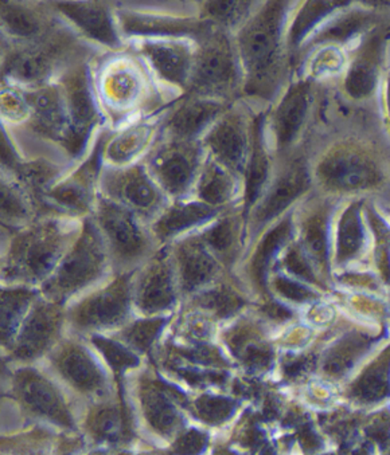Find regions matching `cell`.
<instances>
[{
	"label": "cell",
	"instance_id": "cell-51",
	"mask_svg": "<svg viewBox=\"0 0 390 455\" xmlns=\"http://www.w3.org/2000/svg\"><path fill=\"white\" fill-rule=\"evenodd\" d=\"M273 288L276 289L279 294L286 297V299H292V301H307V299L315 297L313 291H308L302 283L289 280V278L281 277V275H279V277H276L275 281H273Z\"/></svg>",
	"mask_w": 390,
	"mask_h": 455
},
{
	"label": "cell",
	"instance_id": "cell-1",
	"mask_svg": "<svg viewBox=\"0 0 390 455\" xmlns=\"http://www.w3.org/2000/svg\"><path fill=\"white\" fill-rule=\"evenodd\" d=\"M92 78L110 131L162 113L176 101L160 86L143 58L129 47L102 52L92 62Z\"/></svg>",
	"mask_w": 390,
	"mask_h": 455
},
{
	"label": "cell",
	"instance_id": "cell-23",
	"mask_svg": "<svg viewBox=\"0 0 390 455\" xmlns=\"http://www.w3.org/2000/svg\"><path fill=\"white\" fill-rule=\"evenodd\" d=\"M316 178L330 188L353 191L378 183L381 172L368 155L355 149H341L321 160Z\"/></svg>",
	"mask_w": 390,
	"mask_h": 455
},
{
	"label": "cell",
	"instance_id": "cell-13",
	"mask_svg": "<svg viewBox=\"0 0 390 455\" xmlns=\"http://www.w3.org/2000/svg\"><path fill=\"white\" fill-rule=\"evenodd\" d=\"M126 47L143 58L152 75L174 100L189 92L197 41L189 38L136 39Z\"/></svg>",
	"mask_w": 390,
	"mask_h": 455
},
{
	"label": "cell",
	"instance_id": "cell-6",
	"mask_svg": "<svg viewBox=\"0 0 390 455\" xmlns=\"http://www.w3.org/2000/svg\"><path fill=\"white\" fill-rule=\"evenodd\" d=\"M92 62H81L68 69L57 81L67 104L68 132L63 139V154L70 164H77L91 151L105 125L92 78Z\"/></svg>",
	"mask_w": 390,
	"mask_h": 455
},
{
	"label": "cell",
	"instance_id": "cell-43",
	"mask_svg": "<svg viewBox=\"0 0 390 455\" xmlns=\"http://www.w3.org/2000/svg\"><path fill=\"white\" fill-rule=\"evenodd\" d=\"M197 301L201 307L213 310L221 317L233 315L244 304L241 297L228 286H217V288L201 291L197 297Z\"/></svg>",
	"mask_w": 390,
	"mask_h": 455
},
{
	"label": "cell",
	"instance_id": "cell-35",
	"mask_svg": "<svg viewBox=\"0 0 390 455\" xmlns=\"http://www.w3.org/2000/svg\"><path fill=\"white\" fill-rule=\"evenodd\" d=\"M60 370L70 383L84 391H92L102 387V375L99 367L81 349H68L61 356Z\"/></svg>",
	"mask_w": 390,
	"mask_h": 455
},
{
	"label": "cell",
	"instance_id": "cell-28",
	"mask_svg": "<svg viewBox=\"0 0 390 455\" xmlns=\"http://www.w3.org/2000/svg\"><path fill=\"white\" fill-rule=\"evenodd\" d=\"M240 180L239 176L207 155L191 198L220 210L233 199Z\"/></svg>",
	"mask_w": 390,
	"mask_h": 455
},
{
	"label": "cell",
	"instance_id": "cell-32",
	"mask_svg": "<svg viewBox=\"0 0 390 455\" xmlns=\"http://www.w3.org/2000/svg\"><path fill=\"white\" fill-rule=\"evenodd\" d=\"M0 202H2V220L9 226L28 223L34 212H38L26 189L6 173H2L0 181Z\"/></svg>",
	"mask_w": 390,
	"mask_h": 455
},
{
	"label": "cell",
	"instance_id": "cell-27",
	"mask_svg": "<svg viewBox=\"0 0 390 455\" xmlns=\"http://www.w3.org/2000/svg\"><path fill=\"white\" fill-rule=\"evenodd\" d=\"M264 121L263 113L255 116L253 121L252 147L244 173V202L247 210L258 204L272 178L273 164L268 152L270 147L265 144Z\"/></svg>",
	"mask_w": 390,
	"mask_h": 455
},
{
	"label": "cell",
	"instance_id": "cell-21",
	"mask_svg": "<svg viewBox=\"0 0 390 455\" xmlns=\"http://www.w3.org/2000/svg\"><path fill=\"white\" fill-rule=\"evenodd\" d=\"M134 275L135 272L120 273L104 288L78 302L73 309L76 323L80 327H102L124 320L133 299Z\"/></svg>",
	"mask_w": 390,
	"mask_h": 455
},
{
	"label": "cell",
	"instance_id": "cell-31",
	"mask_svg": "<svg viewBox=\"0 0 390 455\" xmlns=\"http://www.w3.org/2000/svg\"><path fill=\"white\" fill-rule=\"evenodd\" d=\"M381 36L369 38L350 67L346 78V91L353 99H366L376 88L381 63Z\"/></svg>",
	"mask_w": 390,
	"mask_h": 455
},
{
	"label": "cell",
	"instance_id": "cell-48",
	"mask_svg": "<svg viewBox=\"0 0 390 455\" xmlns=\"http://www.w3.org/2000/svg\"><path fill=\"white\" fill-rule=\"evenodd\" d=\"M94 344L99 347L100 351L104 354L105 359L115 370H124V368L135 367L138 364V359L118 344L102 338L94 339Z\"/></svg>",
	"mask_w": 390,
	"mask_h": 455
},
{
	"label": "cell",
	"instance_id": "cell-42",
	"mask_svg": "<svg viewBox=\"0 0 390 455\" xmlns=\"http://www.w3.org/2000/svg\"><path fill=\"white\" fill-rule=\"evenodd\" d=\"M334 4H316V2H310L302 7L294 22L289 26L288 33H287V42L289 47H295L299 44V42L305 38V34L311 30L313 25L318 22L319 18L326 12L334 9Z\"/></svg>",
	"mask_w": 390,
	"mask_h": 455
},
{
	"label": "cell",
	"instance_id": "cell-2",
	"mask_svg": "<svg viewBox=\"0 0 390 455\" xmlns=\"http://www.w3.org/2000/svg\"><path fill=\"white\" fill-rule=\"evenodd\" d=\"M286 2L258 6L234 34L241 62L242 93L253 100L272 101L286 77Z\"/></svg>",
	"mask_w": 390,
	"mask_h": 455
},
{
	"label": "cell",
	"instance_id": "cell-12",
	"mask_svg": "<svg viewBox=\"0 0 390 455\" xmlns=\"http://www.w3.org/2000/svg\"><path fill=\"white\" fill-rule=\"evenodd\" d=\"M99 196L126 207L144 222L151 223L171 202L143 162L124 167L104 164L100 175Z\"/></svg>",
	"mask_w": 390,
	"mask_h": 455
},
{
	"label": "cell",
	"instance_id": "cell-44",
	"mask_svg": "<svg viewBox=\"0 0 390 455\" xmlns=\"http://www.w3.org/2000/svg\"><path fill=\"white\" fill-rule=\"evenodd\" d=\"M30 117V110L20 89L4 85L2 91V118L4 125L17 129L25 125Z\"/></svg>",
	"mask_w": 390,
	"mask_h": 455
},
{
	"label": "cell",
	"instance_id": "cell-4",
	"mask_svg": "<svg viewBox=\"0 0 390 455\" xmlns=\"http://www.w3.org/2000/svg\"><path fill=\"white\" fill-rule=\"evenodd\" d=\"M83 228V225H81ZM80 230L57 215H47L18 231L10 243L4 262V275L9 281L44 283L54 272Z\"/></svg>",
	"mask_w": 390,
	"mask_h": 455
},
{
	"label": "cell",
	"instance_id": "cell-18",
	"mask_svg": "<svg viewBox=\"0 0 390 455\" xmlns=\"http://www.w3.org/2000/svg\"><path fill=\"white\" fill-rule=\"evenodd\" d=\"M232 105L225 100L186 94L166 109L162 133L181 140H201Z\"/></svg>",
	"mask_w": 390,
	"mask_h": 455
},
{
	"label": "cell",
	"instance_id": "cell-16",
	"mask_svg": "<svg viewBox=\"0 0 390 455\" xmlns=\"http://www.w3.org/2000/svg\"><path fill=\"white\" fill-rule=\"evenodd\" d=\"M311 176L307 163L297 152L278 157L272 178L256 207L257 225L271 222L283 214L297 199L310 188Z\"/></svg>",
	"mask_w": 390,
	"mask_h": 455
},
{
	"label": "cell",
	"instance_id": "cell-24",
	"mask_svg": "<svg viewBox=\"0 0 390 455\" xmlns=\"http://www.w3.org/2000/svg\"><path fill=\"white\" fill-rule=\"evenodd\" d=\"M176 280L173 259L167 254L152 258L139 275H134L133 299L147 313L168 309L176 299Z\"/></svg>",
	"mask_w": 390,
	"mask_h": 455
},
{
	"label": "cell",
	"instance_id": "cell-26",
	"mask_svg": "<svg viewBox=\"0 0 390 455\" xmlns=\"http://www.w3.org/2000/svg\"><path fill=\"white\" fill-rule=\"evenodd\" d=\"M220 210L207 206L197 199L170 202L167 207L151 223L155 241L167 242L191 228H199L217 217Z\"/></svg>",
	"mask_w": 390,
	"mask_h": 455
},
{
	"label": "cell",
	"instance_id": "cell-34",
	"mask_svg": "<svg viewBox=\"0 0 390 455\" xmlns=\"http://www.w3.org/2000/svg\"><path fill=\"white\" fill-rule=\"evenodd\" d=\"M291 220L287 218V220H281L276 228H271L256 249L252 264H250V275L258 288H265L268 267H270L273 257L278 254L279 250L291 235Z\"/></svg>",
	"mask_w": 390,
	"mask_h": 455
},
{
	"label": "cell",
	"instance_id": "cell-33",
	"mask_svg": "<svg viewBox=\"0 0 390 455\" xmlns=\"http://www.w3.org/2000/svg\"><path fill=\"white\" fill-rule=\"evenodd\" d=\"M257 7L252 2H231V0H213L199 4V17L207 20L213 26L223 30L236 33L248 18L255 12Z\"/></svg>",
	"mask_w": 390,
	"mask_h": 455
},
{
	"label": "cell",
	"instance_id": "cell-38",
	"mask_svg": "<svg viewBox=\"0 0 390 455\" xmlns=\"http://www.w3.org/2000/svg\"><path fill=\"white\" fill-rule=\"evenodd\" d=\"M369 347V340L365 336H352L345 339L329 355L326 370L333 375H341L345 371L353 367L355 360L365 352Z\"/></svg>",
	"mask_w": 390,
	"mask_h": 455
},
{
	"label": "cell",
	"instance_id": "cell-20",
	"mask_svg": "<svg viewBox=\"0 0 390 455\" xmlns=\"http://www.w3.org/2000/svg\"><path fill=\"white\" fill-rule=\"evenodd\" d=\"M0 14L2 42L7 44L41 41L65 22L50 4L2 2Z\"/></svg>",
	"mask_w": 390,
	"mask_h": 455
},
{
	"label": "cell",
	"instance_id": "cell-54",
	"mask_svg": "<svg viewBox=\"0 0 390 455\" xmlns=\"http://www.w3.org/2000/svg\"><path fill=\"white\" fill-rule=\"evenodd\" d=\"M387 110H389V117H390V77H389V81H387Z\"/></svg>",
	"mask_w": 390,
	"mask_h": 455
},
{
	"label": "cell",
	"instance_id": "cell-25",
	"mask_svg": "<svg viewBox=\"0 0 390 455\" xmlns=\"http://www.w3.org/2000/svg\"><path fill=\"white\" fill-rule=\"evenodd\" d=\"M173 264L179 289L194 293L209 285L218 273L215 255L199 235L187 236L174 247Z\"/></svg>",
	"mask_w": 390,
	"mask_h": 455
},
{
	"label": "cell",
	"instance_id": "cell-5",
	"mask_svg": "<svg viewBox=\"0 0 390 455\" xmlns=\"http://www.w3.org/2000/svg\"><path fill=\"white\" fill-rule=\"evenodd\" d=\"M244 76L233 33L212 26L197 41L194 69L187 94L233 101Z\"/></svg>",
	"mask_w": 390,
	"mask_h": 455
},
{
	"label": "cell",
	"instance_id": "cell-53",
	"mask_svg": "<svg viewBox=\"0 0 390 455\" xmlns=\"http://www.w3.org/2000/svg\"><path fill=\"white\" fill-rule=\"evenodd\" d=\"M265 312L273 318H288L291 315L288 309L279 304H270L265 307Z\"/></svg>",
	"mask_w": 390,
	"mask_h": 455
},
{
	"label": "cell",
	"instance_id": "cell-40",
	"mask_svg": "<svg viewBox=\"0 0 390 455\" xmlns=\"http://www.w3.org/2000/svg\"><path fill=\"white\" fill-rule=\"evenodd\" d=\"M237 222L234 218L225 217L210 226L199 235L207 249L220 255L232 252L237 239Z\"/></svg>",
	"mask_w": 390,
	"mask_h": 455
},
{
	"label": "cell",
	"instance_id": "cell-46",
	"mask_svg": "<svg viewBox=\"0 0 390 455\" xmlns=\"http://www.w3.org/2000/svg\"><path fill=\"white\" fill-rule=\"evenodd\" d=\"M165 320L163 318H155L150 321H139L134 323L126 332V340L133 346L141 349H147L151 346L154 339L157 338L158 332L163 327Z\"/></svg>",
	"mask_w": 390,
	"mask_h": 455
},
{
	"label": "cell",
	"instance_id": "cell-29",
	"mask_svg": "<svg viewBox=\"0 0 390 455\" xmlns=\"http://www.w3.org/2000/svg\"><path fill=\"white\" fill-rule=\"evenodd\" d=\"M18 389L25 403L38 414L45 415L61 425H69L70 417L54 387L31 371L18 376Z\"/></svg>",
	"mask_w": 390,
	"mask_h": 455
},
{
	"label": "cell",
	"instance_id": "cell-9",
	"mask_svg": "<svg viewBox=\"0 0 390 455\" xmlns=\"http://www.w3.org/2000/svg\"><path fill=\"white\" fill-rule=\"evenodd\" d=\"M116 20L124 41L189 38L199 41L212 23L199 17V4L143 6L115 4Z\"/></svg>",
	"mask_w": 390,
	"mask_h": 455
},
{
	"label": "cell",
	"instance_id": "cell-19",
	"mask_svg": "<svg viewBox=\"0 0 390 455\" xmlns=\"http://www.w3.org/2000/svg\"><path fill=\"white\" fill-rule=\"evenodd\" d=\"M20 92L30 110L28 123L20 128L28 129L34 138L61 149L69 126L62 88L55 83Z\"/></svg>",
	"mask_w": 390,
	"mask_h": 455
},
{
	"label": "cell",
	"instance_id": "cell-50",
	"mask_svg": "<svg viewBox=\"0 0 390 455\" xmlns=\"http://www.w3.org/2000/svg\"><path fill=\"white\" fill-rule=\"evenodd\" d=\"M93 431L102 438H115L121 428L120 415L113 409L102 410L93 418Z\"/></svg>",
	"mask_w": 390,
	"mask_h": 455
},
{
	"label": "cell",
	"instance_id": "cell-8",
	"mask_svg": "<svg viewBox=\"0 0 390 455\" xmlns=\"http://www.w3.org/2000/svg\"><path fill=\"white\" fill-rule=\"evenodd\" d=\"M108 135L110 129H102L88 155L42 195L38 212H44L46 217L93 214L99 199L100 175L104 167L102 154Z\"/></svg>",
	"mask_w": 390,
	"mask_h": 455
},
{
	"label": "cell",
	"instance_id": "cell-10",
	"mask_svg": "<svg viewBox=\"0 0 390 455\" xmlns=\"http://www.w3.org/2000/svg\"><path fill=\"white\" fill-rule=\"evenodd\" d=\"M92 215L110 261L123 269V273L134 272L151 255L154 236L135 212L99 196Z\"/></svg>",
	"mask_w": 390,
	"mask_h": 455
},
{
	"label": "cell",
	"instance_id": "cell-30",
	"mask_svg": "<svg viewBox=\"0 0 390 455\" xmlns=\"http://www.w3.org/2000/svg\"><path fill=\"white\" fill-rule=\"evenodd\" d=\"M60 307L54 301L39 302L28 315L20 340V356H34L50 343L60 325Z\"/></svg>",
	"mask_w": 390,
	"mask_h": 455
},
{
	"label": "cell",
	"instance_id": "cell-47",
	"mask_svg": "<svg viewBox=\"0 0 390 455\" xmlns=\"http://www.w3.org/2000/svg\"><path fill=\"white\" fill-rule=\"evenodd\" d=\"M199 415L207 422L220 423L233 412V403L229 399L204 396L197 402Z\"/></svg>",
	"mask_w": 390,
	"mask_h": 455
},
{
	"label": "cell",
	"instance_id": "cell-52",
	"mask_svg": "<svg viewBox=\"0 0 390 455\" xmlns=\"http://www.w3.org/2000/svg\"><path fill=\"white\" fill-rule=\"evenodd\" d=\"M207 443L204 434L190 431L176 442L174 451L176 455H199Z\"/></svg>",
	"mask_w": 390,
	"mask_h": 455
},
{
	"label": "cell",
	"instance_id": "cell-39",
	"mask_svg": "<svg viewBox=\"0 0 390 455\" xmlns=\"http://www.w3.org/2000/svg\"><path fill=\"white\" fill-rule=\"evenodd\" d=\"M37 291L28 288L6 289L2 293V323L4 335H10V331L20 321V315L28 309V305L36 299Z\"/></svg>",
	"mask_w": 390,
	"mask_h": 455
},
{
	"label": "cell",
	"instance_id": "cell-14",
	"mask_svg": "<svg viewBox=\"0 0 390 455\" xmlns=\"http://www.w3.org/2000/svg\"><path fill=\"white\" fill-rule=\"evenodd\" d=\"M253 121L244 108L233 104L201 139L207 154L240 179H244L249 159Z\"/></svg>",
	"mask_w": 390,
	"mask_h": 455
},
{
	"label": "cell",
	"instance_id": "cell-15",
	"mask_svg": "<svg viewBox=\"0 0 390 455\" xmlns=\"http://www.w3.org/2000/svg\"><path fill=\"white\" fill-rule=\"evenodd\" d=\"M50 6L81 38L102 52H121L126 42L116 20L115 4L107 2H50Z\"/></svg>",
	"mask_w": 390,
	"mask_h": 455
},
{
	"label": "cell",
	"instance_id": "cell-3",
	"mask_svg": "<svg viewBox=\"0 0 390 455\" xmlns=\"http://www.w3.org/2000/svg\"><path fill=\"white\" fill-rule=\"evenodd\" d=\"M2 84L20 91L55 84L77 63L96 60L102 50L81 38L67 22L41 41L2 42Z\"/></svg>",
	"mask_w": 390,
	"mask_h": 455
},
{
	"label": "cell",
	"instance_id": "cell-37",
	"mask_svg": "<svg viewBox=\"0 0 390 455\" xmlns=\"http://www.w3.org/2000/svg\"><path fill=\"white\" fill-rule=\"evenodd\" d=\"M363 243L362 223L357 204L349 207L342 217L338 230V261L352 259Z\"/></svg>",
	"mask_w": 390,
	"mask_h": 455
},
{
	"label": "cell",
	"instance_id": "cell-17",
	"mask_svg": "<svg viewBox=\"0 0 390 455\" xmlns=\"http://www.w3.org/2000/svg\"><path fill=\"white\" fill-rule=\"evenodd\" d=\"M311 105V83L297 81L288 86L270 116L271 148L276 156L294 152L307 124Z\"/></svg>",
	"mask_w": 390,
	"mask_h": 455
},
{
	"label": "cell",
	"instance_id": "cell-11",
	"mask_svg": "<svg viewBox=\"0 0 390 455\" xmlns=\"http://www.w3.org/2000/svg\"><path fill=\"white\" fill-rule=\"evenodd\" d=\"M207 156L201 140H181L162 133L143 163L167 198L176 202L191 198Z\"/></svg>",
	"mask_w": 390,
	"mask_h": 455
},
{
	"label": "cell",
	"instance_id": "cell-22",
	"mask_svg": "<svg viewBox=\"0 0 390 455\" xmlns=\"http://www.w3.org/2000/svg\"><path fill=\"white\" fill-rule=\"evenodd\" d=\"M165 112L110 131L102 160L110 167H124L143 162L162 135Z\"/></svg>",
	"mask_w": 390,
	"mask_h": 455
},
{
	"label": "cell",
	"instance_id": "cell-41",
	"mask_svg": "<svg viewBox=\"0 0 390 455\" xmlns=\"http://www.w3.org/2000/svg\"><path fill=\"white\" fill-rule=\"evenodd\" d=\"M144 407H146L147 418L158 430L167 433L175 425V410L160 389H150L144 398Z\"/></svg>",
	"mask_w": 390,
	"mask_h": 455
},
{
	"label": "cell",
	"instance_id": "cell-45",
	"mask_svg": "<svg viewBox=\"0 0 390 455\" xmlns=\"http://www.w3.org/2000/svg\"><path fill=\"white\" fill-rule=\"evenodd\" d=\"M305 246L311 257L318 264L324 265L328 261V233H326V220L323 215L318 214L311 217L305 222Z\"/></svg>",
	"mask_w": 390,
	"mask_h": 455
},
{
	"label": "cell",
	"instance_id": "cell-49",
	"mask_svg": "<svg viewBox=\"0 0 390 455\" xmlns=\"http://www.w3.org/2000/svg\"><path fill=\"white\" fill-rule=\"evenodd\" d=\"M284 267L288 270L291 275L302 278V280L315 283V275L308 264L307 258L303 254L299 247H291L284 257Z\"/></svg>",
	"mask_w": 390,
	"mask_h": 455
},
{
	"label": "cell",
	"instance_id": "cell-55",
	"mask_svg": "<svg viewBox=\"0 0 390 455\" xmlns=\"http://www.w3.org/2000/svg\"><path fill=\"white\" fill-rule=\"evenodd\" d=\"M217 455H236V454H233V452H231V451H221V452H218Z\"/></svg>",
	"mask_w": 390,
	"mask_h": 455
},
{
	"label": "cell",
	"instance_id": "cell-36",
	"mask_svg": "<svg viewBox=\"0 0 390 455\" xmlns=\"http://www.w3.org/2000/svg\"><path fill=\"white\" fill-rule=\"evenodd\" d=\"M390 351L379 357L355 381L352 394L362 402H378L389 394Z\"/></svg>",
	"mask_w": 390,
	"mask_h": 455
},
{
	"label": "cell",
	"instance_id": "cell-7",
	"mask_svg": "<svg viewBox=\"0 0 390 455\" xmlns=\"http://www.w3.org/2000/svg\"><path fill=\"white\" fill-rule=\"evenodd\" d=\"M110 258L104 239L91 218L83 222L73 242L53 275L42 283L52 301H61L99 283L107 272Z\"/></svg>",
	"mask_w": 390,
	"mask_h": 455
}]
</instances>
